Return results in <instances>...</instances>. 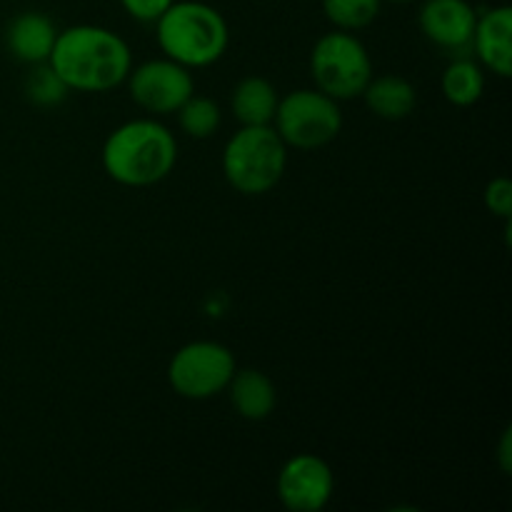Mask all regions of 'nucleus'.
Listing matches in <instances>:
<instances>
[{
  "instance_id": "14",
  "label": "nucleus",
  "mask_w": 512,
  "mask_h": 512,
  "mask_svg": "<svg viewBox=\"0 0 512 512\" xmlns=\"http://www.w3.org/2000/svg\"><path fill=\"white\" fill-rule=\"evenodd\" d=\"M363 103L380 120L398 123L405 120L418 105V90L403 75H373L363 90Z\"/></svg>"
},
{
  "instance_id": "7",
  "label": "nucleus",
  "mask_w": 512,
  "mask_h": 512,
  "mask_svg": "<svg viewBox=\"0 0 512 512\" xmlns=\"http://www.w3.org/2000/svg\"><path fill=\"white\" fill-rule=\"evenodd\" d=\"M238 370L235 355L218 340H193L183 345L168 363V383L180 398L210 400L225 393Z\"/></svg>"
},
{
  "instance_id": "13",
  "label": "nucleus",
  "mask_w": 512,
  "mask_h": 512,
  "mask_svg": "<svg viewBox=\"0 0 512 512\" xmlns=\"http://www.w3.org/2000/svg\"><path fill=\"white\" fill-rule=\"evenodd\" d=\"M225 393L230 395L235 413L243 420H250V423L268 420L273 415L275 405H278V388H275V383L263 370L255 368L235 370Z\"/></svg>"
},
{
  "instance_id": "10",
  "label": "nucleus",
  "mask_w": 512,
  "mask_h": 512,
  "mask_svg": "<svg viewBox=\"0 0 512 512\" xmlns=\"http://www.w3.org/2000/svg\"><path fill=\"white\" fill-rule=\"evenodd\" d=\"M478 10L468 0H425L418 10V25L425 40L453 58H463L473 45Z\"/></svg>"
},
{
  "instance_id": "1",
  "label": "nucleus",
  "mask_w": 512,
  "mask_h": 512,
  "mask_svg": "<svg viewBox=\"0 0 512 512\" xmlns=\"http://www.w3.org/2000/svg\"><path fill=\"white\" fill-rule=\"evenodd\" d=\"M48 63L75 93H108L125 83L133 53L115 30L83 23L60 30Z\"/></svg>"
},
{
  "instance_id": "16",
  "label": "nucleus",
  "mask_w": 512,
  "mask_h": 512,
  "mask_svg": "<svg viewBox=\"0 0 512 512\" xmlns=\"http://www.w3.org/2000/svg\"><path fill=\"white\" fill-rule=\"evenodd\" d=\"M440 90L443 98L455 108H470L478 103L485 93V70L473 55L453 58L440 78Z\"/></svg>"
},
{
  "instance_id": "4",
  "label": "nucleus",
  "mask_w": 512,
  "mask_h": 512,
  "mask_svg": "<svg viewBox=\"0 0 512 512\" xmlns=\"http://www.w3.org/2000/svg\"><path fill=\"white\" fill-rule=\"evenodd\" d=\"M223 175L240 195H265L283 180L288 145L273 125H240L223 148Z\"/></svg>"
},
{
  "instance_id": "11",
  "label": "nucleus",
  "mask_w": 512,
  "mask_h": 512,
  "mask_svg": "<svg viewBox=\"0 0 512 512\" xmlns=\"http://www.w3.org/2000/svg\"><path fill=\"white\" fill-rule=\"evenodd\" d=\"M470 53H475L483 70H490L498 78L512 75V8L510 5H495L485 13H478L475 23L473 45Z\"/></svg>"
},
{
  "instance_id": "21",
  "label": "nucleus",
  "mask_w": 512,
  "mask_h": 512,
  "mask_svg": "<svg viewBox=\"0 0 512 512\" xmlns=\"http://www.w3.org/2000/svg\"><path fill=\"white\" fill-rule=\"evenodd\" d=\"M175 0H120L125 13L138 23H155Z\"/></svg>"
},
{
  "instance_id": "5",
  "label": "nucleus",
  "mask_w": 512,
  "mask_h": 512,
  "mask_svg": "<svg viewBox=\"0 0 512 512\" xmlns=\"http://www.w3.org/2000/svg\"><path fill=\"white\" fill-rule=\"evenodd\" d=\"M310 75L320 93L333 100L360 98L373 78V60L363 40L348 30H333L318 38L310 53Z\"/></svg>"
},
{
  "instance_id": "23",
  "label": "nucleus",
  "mask_w": 512,
  "mask_h": 512,
  "mask_svg": "<svg viewBox=\"0 0 512 512\" xmlns=\"http://www.w3.org/2000/svg\"><path fill=\"white\" fill-rule=\"evenodd\" d=\"M388 3H395V5H408V3H415V0H388Z\"/></svg>"
},
{
  "instance_id": "20",
  "label": "nucleus",
  "mask_w": 512,
  "mask_h": 512,
  "mask_svg": "<svg viewBox=\"0 0 512 512\" xmlns=\"http://www.w3.org/2000/svg\"><path fill=\"white\" fill-rule=\"evenodd\" d=\"M483 203L488 208V213H493L495 218L510 223L512 220V183L508 178H493L488 185H485Z\"/></svg>"
},
{
  "instance_id": "12",
  "label": "nucleus",
  "mask_w": 512,
  "mask_h": 512,
  "mask_svg": "<svg viewBox=\"0 0 512 512\" xmlns=\"http://www.w3.org/2000/svg\"><path fill=\"white\" fill-rule=\"evenodd\" d=\"M58 25L38 10H25L15 15L5 28V48L15 60L25 65L48 63L53 45L58 40Z\"/></svg>"
},
{
  "instance_id": "8",
  "label": "nucleus",
  "mask_w": 512,
  "mask_h": 512,
  "mask_svg": "<svg viewBox=\"0 0 512 512\" xmlns=\"http://www.w3.org/2000/svg\"><path fill=\"white\" fill-rule=\"evenodd\" d=\"M125 85L133 103L150 115H173L195 93L190 68L165 55L130 68Z\"/></svg>"
},
{
  "instance_id": "2",
  "label": "nucleus",
  "mask_w": 512,
  "mask_h": 512,
  "mask_svg": "<svg viewBox=\"0 0 512 512\" xmlns=\"http://www.w3.org/2000/svg\"><path fill=\"white\" fill-rule=\"evenodd\" d=\"M175 163L178 140L153 115L118 125L100 150L105 175L125 188H150L163 183L175 170Z\"/></svg>"
},
{
  "instance_id": "17",
  "label": "nucleus",
  "mask_w": 512,
  "mask_h": 512,
  "mask_svg": "<svg viewBox=\"0 0 512 512\" xmlns=\"http://www.w3.org/2000/svg\"><path fill=\"white\" fill-rule=\"evenodd\" d=\"M178 125L188 138L193 140H205L210 135L218 133L220 123H223V113H220V105L213 98H205V95H190L178 110Z\"/></svg>"
},
{
  "instance_id": "18",
  "label": "nucleus",
  "mask_w": 512,
  "mask_h": 512,
  "mask_svg": "<svg viewBox=\"0 0 512 512\" xmlns=\"http://www.w3.org/2000/svg\"><path fill=\"white\" fill-rule=\"evenodd\" d=\"M383 0H323V15L335 30H363L380 15Z\"/></svg>"
},
{
  "instance_id": "22",
  "label": "nucleus",
  "mask_w": 512,
  "mask_h": 512,
  "mask_svg": "<svg viewBox=\"0 0 512 512\" xmlns=\"http://www.w3.org/2000/svg\"><path fill=\"white\" fill-rule=\"evenodd\" d=\"M498 463H500V470H503L505 475H510V470H512V430L510 428H505L503 438H500Z\"/></svg>"
},
{
  "instance_id": "15",
  "label": "nucleus",
  "mask_w": 512,
  "mask_h": 512,
  "mask_svg": "<svg viewBox=\"0 0 512 512\" xmlns=\"http://www.w3.org/2000/svg\"><path fill=\"white\" fill-rule=\"evenodd\" d=\"M278 103V88L263 75L243 78L230 95V108L240 125H273Z\"/></svg>"
},
{
  "instance_id": "3",
  "label": "nucleus",
  "mask_w": 512,
  "mask_h": 512,
  "mask_svg": "<svg viewBox=\"0 0 512 512\" xmlns=\"http://www.w3.org/2000/svg\"><path fill=\"white\" fill-rule=\"evenodd\" d=\"M155 40L165 58L185 68H208L218 63L230 43L223 13L200 0H175L155 20Z\"/></svg>"
},
{
  "instance_id": "6",
  "label": "nucleus",
  "mask_w": 512,
  "mask_h": 512,
  "mask_svg": "<svg viewBox=\"0 0 512 512\" xmlns=\"http://www.w3.org/2000/svg\"><path fill=\"white\" fill-rule=\"evenodd\" d=\"M273 128L288 148L318 150L338 138L343 113L338 100L318 88H300L280 98Z\"/></svg>"
},
{
  "instance_id": "19",
  "label": "nucleus",
  "mask_w": 512,
  "mask_h": 512,
  "mask_svg": "<svg viewBox=\"0 0 512 512\" xmlns=\"http://www.w3.org/2000/svg\"><path fill=\"white\" fill-rule=\"evenodd\" d=\"M23 90L25 98L33 105H38V108H55V105H60L68 98V93H73L50 63L33 65V70L25 75Z\"/></svg>"
},
{
  "instance_id": "9",
  "label": "nucleus",
  "mask_w": 512,
  "mask_h": 512,
  "mask_svg": "<svg viewBox=\"0 0 512 512\" xmlns=\"http://www.w3.org/2000/svg\"><path fill=\"white\" fill-rule=\"evenodd\" d=\"M280 505L290 512H320L335 493V475L328 460L313 453H298L285 460L275 480Z\"/></svg>"
}]
</instances>
